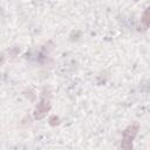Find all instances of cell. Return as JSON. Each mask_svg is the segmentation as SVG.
<instances>
[{"label":"cell","instance_id":"obj_1","mask_svg":"<svg viewBox=\"0 0 150 150\" xmlns=\"http://www.w3.org/2000/svg\"><path fill=\"white\" fill-rule=\"evenodd\" d=\"M139 127L138 124H131L129 125L124 131H123V136H122V143H121V148L130 150L132 148V142L137 135Z\"/></svg>","mask_w":150,"mask_h":150},{"label":"cell","instance_id":"obj_2","mask_svg":"<svg viewBox=\"0 0 150 150\" xmlns=\"http://www.w3.org/2000/svg\"><path fill=\"white\" fill-rule=\"evenodd\" d=\"M49 107H50V104H49V101L48 100H42L39 104H38V107L35 108V111H34V116H35V118H42L46 114H47V111L49 110Z\"/></svg>","mask_w":150,"mask_h":150},{"label":"cell","instance_id":"obj_3","mask_svg":"<svg viewBox=\"0 0 150 150\" xmlns=\"http://www.w3.org/2000/svg\"><path fill=\"white\" fill-rule=\"evenodd\" d=\"M141 25L144 29L149 28L150 27V6L145 8V11L143 12L142 14V18H141Z\"/></svg>","mask_w":150,"mask_h":150}]
</instances>
